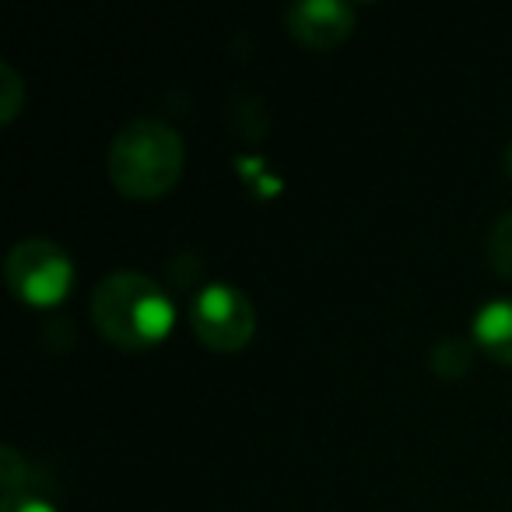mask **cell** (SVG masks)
Returning a JSON list of instances; mask_svg holds the SVG:
<instances>
[{"instance_id": "ba28073f", "label": "cell", "mask_w": 512, "mask_h": 512, "mask_svg": "<svg viewBox=\"0 0 512 512\" xmlns=\"http://www.w3.org/2000/svg\"><path fill=\"white\" fill-rule=\"evenodd\" d=\"M488 260L498 274L512 278V211H505L502 218L491 225L488 235Z\"/></svg>"}, {"instance_id": "8992f818", "label": "cell", "mask_w": 512, "mask_h": 512, "mask_svg": "<svg viewBox=\"0 0 512 512\" xmlns=\"http://www.w3.org/2000/svg\"><path fill=\"white\" fill-rule=\"evenodd\" d=\"M470 334H474L477 348L488 351L495 362L512 365V295L484 302L474 313Z\"/></svg>"}, {"instance_id": "277c9868", "label": "cell", "mask_w": 512, "mask_h": 512, "mask_svg": "<svg viewBox=\"0 0 512 512\" xmlns=\"http://www.w3.org/2000/svg\"><path fill=\"white\" fill-rule=\"evenodd\" d=\"M190 327L207 348L235 351L249 344L256 330V309L239 288L214 281L204 285L190 302Z\"/></svg>"}, {"instance_id": "3957f363", "label": "cell", "mask_w": 512, "mask_h": 512, "mask_svg": "<svg viewBox=\"0 0 512 512\" xmlns=\"http://www.w3.org/2000/svg\"><path fill=\"white\" fill-rule=\"evenodd\" d=\"M8 285L29 306H57L74 281V264L53 239H22L8 253Z\"/></svg>"}, {"instance_id": "5b68a950", "label": "cell", "mask_w": 512, "mask_h": 512, "mask_svg": "<svg viewBox=\"0 0 512 512\" xmlns=\"http://www.w3.org/2000/svg\"><path fill=\"white\" fill-rule=\"evenodd\" d=\"M285 25L299 43L330 50L355 29V8L348 0H299L285 11Z\"/></svg>"}, {"instance_id": "9c48e42d", "label": "cell", "mask_w": 512, "mask_h": 512, "mask_svg": "<svg viewBox=\"0 0 512 512\" xmlns=\"http://www.w3.org/2000/svg\"><path fill=\"white\" fill-rule=\"evenodd\" d=\"M22 99H25L22 78H18V71L8 60H0V120L4 123L15 120L18 109H22Z\"/></svg>"}, {"instance_id": "8fae6325", "label": "cell", "mask_w": 512, "mask_h": 512, "mask_svg": "<svg viewBox=\"0 0 512 512\" xmlns=\"http://www.w3.org/2000/svg\"><path fill=\"white\" fill-rule=\"evenodd\" d=\"M0 512H57L46 498L39 495H29V491H18V495H8Z\"/></svg>"}, {"instance_id": "6da1fadb", "label": "cell", "mask_w": 512, "mask_h": 512, "mask_svg": "<svg viewBox=\"0 0 512 512\" xmlns=\"http://www.w3.org/2000/svg\"><path fill=\"white\" fill-rule=\"evenodd\" d=\"M92 320L106 341L120 348H148L172 330L176 309L155 278L141 271H113L95 285Z\"/></svg>"}, {"instance_id": "7c38bea8", "label": "cell", "mask_w": 512, "mask_h": 512, "mask_svg": "<svg viewBox=\"0 0 512 512\" xmlns=\"http://www.w3.org/2000/svg\"><path fill=\"white\" fill-rule=\"evenodd\" d=\"M505 165H509V176H512V144L505 148Z\"/></svg>"}, {"instance_id": "52a82bcc", "label": "cell", "mask_w": 512, "mask_h": 512, "mask_svg": "<svg viewBox=\"0 0 512 512\" xmlns=\"http://www.w3.org/2000/svg\"><path fill=\"white\" fill-rule=\"evenodd\" d=\"M470 358H474V344H470L467 337L449 334V337H439V341H435L428 362H432V369L439 372V376L456 379L470 369Z\"/></svg>"}, {"instance_id": "30bf717a", "label": "cell", "mask_w": 512, "mask_h": 512, "mask_svg": "<svg viewBox=\"0 0 512 512\" xmlns=\"http://www.w3.org/2000/svg\"><path fill=\"white\" fill-rule=\"evenodd\" d=\"M0 463H4V470H0V477H4V498L18 495V484H22V474H25V463H22V456H18V449L15 446L0 449Z\"/></svg>"}, {"instance_id": "7a4b0ae2", "label": "cell", "mask_w": 512, "mask_h": 512, "mask_svg": "<svg viewBox=\"0 0 512 512\" xmlns=\"http://www.w3.org/2000/svg\"><path fill=\"white\" fill-rule=\"evenodd\" d=\"M183 137L172 123L137 116L109 144V179L134 200H151L172 190L183 172Z\"/></svg>"}]
</instances>
